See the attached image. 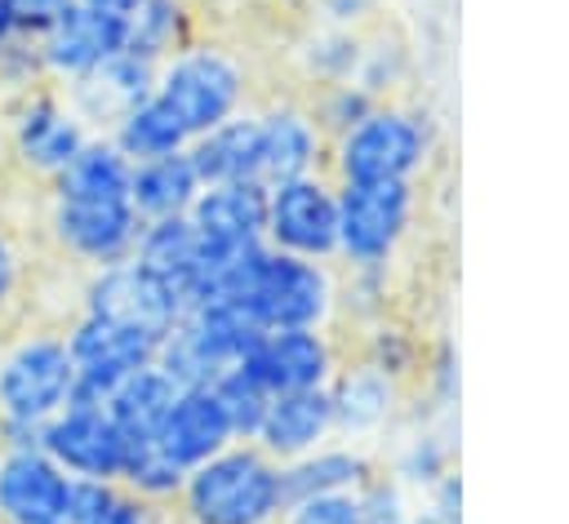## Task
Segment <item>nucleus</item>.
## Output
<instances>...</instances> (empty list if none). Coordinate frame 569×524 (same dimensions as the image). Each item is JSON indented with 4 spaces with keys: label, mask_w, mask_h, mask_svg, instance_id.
<instances>
[{
    "label": "nucleus",
    "mask_w": 569,
    "mask_h": 524,
    "mask_svg": "<svg viewBox=\"0 0 569 524\" xmlns=\"http://www.w3.org/2000/svg\"><path fill=\"white\" fill-rule=\"evenodd\" d=\"M436 120L422 107L382 98L347 133L329 138L333 182H418L436 155Z\"/></svg>",
    "instance_id": "nucleus-1"
},
{
    "label": "nucleus",
    "mask_w": 569,
    "mask_h": 524,
    "mask_svg": "<svg viewBox=\"0 0 569 524\" xmlns=\"http://www.w3.org/2000/svg\"><path fill=\"white\" fill-rule=\"evenodd\" d=\"M178 511L187 524H276L284 511L280 462L258 444H227L187 471Z\"/></svg>",
    "instance_id": "nucleus-2"
},
{
    "label": "nucleus",
    "mask_w": 569,
    "mask_h": 524,
    "mask_svg": "<svg viewBox=\"0 0 569 524\" xmlns=\"http://www.w3.org/2000/svg\"><path fill=\"white\" fill-rule=\"evenodd\" d=\"M76 395L62 333H22L0 351V449L40 444V426Z\"/></svg>",
    "instance_id": "nucleus-3"
},
{
    "label": "nucleus",
    "mask_w": 569,
    "mask_h": 524,
    "mask_svg": "<svg viewBox=\"0 0 569 524\" xmlns=\"http://www.w3.org/2000/svg\"><path fill=\"white\" fill-rule=\"evenodd\" d=\"M338 289L342 280L329 262L293 258V253L262 244L231 302H240L262 333L267 329H329V320L338 315Z\"/></svg>",
    "instance_id": "nucleus-4"
},
{
    "label": "nucleus",
    "mask_w": 569,
    "mask_h": 524,
    "mask_svg": "<svg viewBox=\"0 0 569 524\" xmlns=\"http://www.w3.org/2000/svg\"><path fill=\"white\" fill-rule=\"evenodd\" d=\"M156 98L178 115L187 138H200L249 107V71L231 49L191 40L156 67Z\"/></svg>",
    "instance_id": "nucleus-5"
},
{
    "label": "nucleus",
    "mask_w": 569,
    "mask_h": 524,
    "mask_svg": "<svg viewBox=\"0 0 569 524\" xmlns=\"http://www.w3.org/2000/svg\"><path fill=\"white\" fill-rule=\"evenodd\" d=\"M418 222V182H338V258L347 271H387Z\"/></svg>",
    "instance_id": "nucleus-6"
},
{
    "label": "nucleus",
    "mask_w": 569,
    "mask_h": 524,
    "mask_svg": "<svg viewBox=\"0 0 569 524\" xmlns=\"http://www.w3.org/2000/svg\"><path fill=\"white\" fill-rule=\"evenodd\" d=\"M49 231L58 249L84 271H102L133 258L142 218L129 195H58L49 191Z\"/></svg>",
    "instance_id": "nucleus-7"
},
{
    "label": "nucleus",
    "mask_w": 569,
    "mask_h": 524,
    "mask_svg": "<svg viewBox=\"0 0 569 524\" xmlns=\"http://www.w3.org/2000/svg\"><path fill=\"white\" fill-rule=\"evenodd\" d=\"M262 244L293 258L333 262L338 258V182L329 173H307V178L267 187Z\"/></svg>",
    "instance_id": "nucleus-8"
},
{
    "label": "nucleus",
    "mask_w": 569,
    "mask_h": 524,
    "mask_svg": "<svg viewBox=\"0 0 569 524\" xmlns=\"http://www.w3.org/2000/svg\"><path fill=\"white\" fill-rule=\"evenodd\" d=\"M40 449L71 475V480H98L120 484L129 462V435L116 426V417L102 404L71 400L40 426Z\"/></svg>",
    "instance_id": "nucleus-9"
},
{
    "label": "nucleus",
    "mask_w": 569,
    "mask_h": 524,
    "mask_svg": "<svg viewBox=\"0 0 569 524\" xmlns=\"http://www.w3.org/2000/svg\"><path fill=\"white\" fill-rule=\"evenodd\" d=\"M80 311L98 315V320H111V324H124V329H138V333L160 342L182 320L187 306L164 280H156L151 271H142L129 258V262H116V266H102V271L84 275Z\"/></svg>",
    "instance_id": "nucleus-10"
},
{
    "label": "nucleus",
    "mask_w": 569,
    "mask_h": 524,
    "mask_svg": "<svg viewBox=\"0 0 569 524\" xmlns=\"http://www.w3.org/2000/svg\"><path fill=\"white\" fill-rule=\"evenodd\" d=\"M62 337H67V355L76 369L71 400H89V404H102L111 386H120L129 373L156 364V351H160L156 337L111 324V320H98V315H84V311L67 324Z\"/></svg>",
    "instance_id": "nucleus-11"
},
{
    "label": "nucleus",
    "mask_w": 569,
    "mask_h": 524,
    "mask_svg": "<svg viewBox=\"0 0 569 524\" xmlns=\"http://www.w3.org/2000/svg\"><path fill=\"white\" fill-rule=\"evenodd\" d=\"M338 364H342V346L333 342L329 329H267L240 360V369L267 395L320 391L333 382Z\"/></svg>",
    "instance_id": "nucleus-12"
},
{
    "label": "nucleus",
    "mask_w": 569,
    "mask_h": 524,
    "mask_svg": "<svg viewBox=\"0 0 569 524\" xmlns=\"http://www.w3.org/2000/svg\"><path fill=\"white\" fill-rule=\"evenodd\" d=\"M31 49H36L44 80L76 84L124 49V18H111L102 9L67 0L62 13L40 36H31Z\"/></svg>",
    "instance_id": "nucleus-13"
},
{
    "label": "nucleus",
    "mask_w": 569,
    "mask_h": 524,
    "mask_svg": "<svg viewBox=\"0 0 569 524\" xmlns=\"http://www.w3.org/2000/svg\"><path fill=\"white\" fill-rule=\"evenodd\" d=\"M253 120H258V182L262 187L325 173L329 138L320 133L307 102L276 98V102L253 107Z\"/></svg>",
    "instance_id": "nucleus-14"
},
{
    "label": "nucleus",
    "mask_w": 569,
    "mask_h": 524,
    "mask_svg": "<svg viewBox=\"0 0 569 524\" xmlns=\"http://www.w3.org/2000/svg\"><path fill=\"white\" fill-rule=\"evenodd\" d=\"M71 475L40 449H0V524H67Z\"/></svg>",
    "instance_id": "nucleus-15"
},
{
    "label": "nucleus",
    "mask_w": 569,
    "mask_h": 524,
    "mask_svg": "<svg viewBox=\"0 0 569 524\" xmlns=\"http://www.w3.org/2000/svg\"><path fill=\"white\" fill-rule=\"evenodd\" d=\"M329 404H333V431L351 444H369V440H382L400 422L405 386L356 355L338 364L329 382Z\"/></svg>",
    "instance_id": "nucleus-16"
},
{
    "label": "nucleus",
    "mask_w": 569,
    "mask_h": 524,
    "mask_svg": "<svg viewBox=\"0 0 569 524\" xmlns=\"http://www.w3.org/2000/svg\"><path fill=\"white\" fill-rule=\"evenodd\" d=\"M89 124L71 111L67 98H58L53 89H36L27 93L22 111L13 115V151L18 160L40 173V178H53L71 164V155L89 142Z\"/></svg>",
    "instance_id": "nucleus-17"
},
{
    "label": "nucleus",
    "mask_w": 569,
    "mask_h": 524,
    "mask_svg": "<svg viewBox=\"0 0 569 524\" xmlns=\"http://www.w3.org/2000/svg\"><path fill=\"white\" fill-rule=\"evenodd\" d=\"M156 449L178 462L182 471L209 462L213 453H222L227 444H240L227 413H222V400L213 395V386H182L160 422V431L151 435Z\"/></svg>",
    "instance_id": "nucleus-18"
},
{
    "label": "nucleus",
    "mask_w": 569,
    "mask_h": 524,
    "mask_svg": "<svg viewBox=\"0 0 569 524\" xmlns=\"http://www.w3.org/2000/svg\"><path fill=\"white\" fill-rule=\"evenodd\" d=\"M191 226L213 249H249L262 244L267 226V187L262 182H213L200 187L191 204Z\"/></svg>",
    "instance_id": "nucleus-19"
},
{
    "label": "nucleus",
    "mask_w": 569,
    "mask_h": 524,
    "mask_svg": "<svg viewBox=\"0 0 569 524\" xmlns=\"http://www.w3.org/2000/svg\"><path fill=\"white\" fill-rule=\"evenodd\" d=\"M333 431V404H329V386L320 391H289V395H271L267 417L253 435V444L276 457V462H293L320 444H329Z\"/></svg>",
    "instance_id": "nucleus-20"
},
{
    "label": "nucleus",
    "mask_w": 569,
    "mask_h": 524,
    "mask_svg": "<svg viewBox=\"0 0 569 524\" xmlns=\"http://www.w3.org/2000/svg\"><path fill=\"white\" fill-rule=\"evenodd\" d=\"M204 258H209V244H204V235L191 226L187 213H182V218L142 222L138 244H133V262H138L142 271H151L156 280H164V284L182 298V306H191V298H196Z\"/></svg>",
    "instance_id": "nucleus-21"
},
{
    "label": "nucleus",
    "mask_w": 569,
    "mask_h": 524,
    "mask_svg": "<svg viewBox=\"0 0 569 524\" xmlns=\"http://www.w3.org/2000/svg\"><path fill=\"white\" fill-rule=\"evenodd\" d=\"M378 457L365 444L351 440H329L293 462H280V488H284V506L302 502V497H329V493H356L369 475H373Z\"/></svg>",
    "instance_id": "nucleus-22"
},
{
    "label": "nucleus",
    "mask_w": 569,
    "mask_h": 524,
    "mask_svg": "<svg viewBox=\"0 0 569 524\" xmlns=\"http://www.w3.org/2000/svg\"><path fill=\"white\" fill-rule=\"evenodd\" d=\"M187 155L200 173L204 187L213 182H258V120L253 107H244L240 115L213 124L209 133L187 142Z\"/></svg>",
    "instance_id": "nucleus-23"
},
{
    "label": "nucleus",
    "mask_w": 569,
    "mask_h": 524,
    "mask_svg": "<svg viewBox=\"0 0 569 524\" xmlns=\"http://www.w3.org/2000/svg\"><path fill=\"white\" fill-rule=\"evenodd\" d=\"M200 187H204V182H200V173H196V164H191L187 151L156 155V160H138V164L129 169V204L138 209L142 222L191 213Z\"/></svg>",
    "instance_id": "nucleus-24"
},
{
    "label": "nucleus",
    "mask_w": 569,
    "mask_h": 524,
    "mask_svg": "<svg viewBox=\"0 0 569 524\" xmlns=\"http://www.w3.org/2000/svg\"><path fill=\"white\" fill-rule=\"evenodd\" d=\"M178 391L182 386L160 364H147V369L129 373L120 386H111L107 400H102V409L116 417V426L133 444V440H151L160 431V422H164V413H169V404H173Z\"/></svg>",
    "instance_id": "nucleus-25"
},
{
    "label": "nucleus",
    "mask_w": 569,
    "mask_h": 524,
    "mask_svg": "<svg viewBox=\"0 0 569 524\" xmlns=\"http://www.w3.org/2000/svg\"><path fill=\"white\" fill-rule=\"evenodd\" d=\"M107 138L120 147V155H124L129 164H138V160H156V155H173V151H187V142H191L187 129L178 124V115H173L156 93H147L142 102L124 107V111L111 120Z\"/></svg>",
    "instance_id": "nucleus-26"
},
{
    "label": "nucleus",
    "mask_w": 569,
    "mask_h": 524,
    "mask_svg": "<svg viewBox=\"0 0 569 524\" xmlns=\"http://www.w3.org/2000/svg\"><path fill=\"white\" fill-rule=\"evenodd\" d=\"M129 160L107 133H89V142L71 155L62 173L49 178V191L58 195H129Z\"/></svg>",
    "instance_id": "nucleus-27"
},
{
    "label": "nucleus",
    "mask_w": 569,
    "mask_h": 524,
    "mask_svg": "<svg viewBox=\"0 0 569 524\" xmlns=\"http://www.w3.org/2000/svg\"><path fill=\"white\" fill-rule=\"evenodd\" d=\"M191 40H196V27L182 0H147L138 13L124 18V49L156 67L178 49H187Z\"/></svg>",
    "instance_id": "nucleus-28"
},
{
    "label": "nucleus",
    "mask_w": 569,
    "mask_h": 524,
    "mask_svg": "<svg viewBox=\"0 0 569 524\" xmlns=\"http://www.w3.org/2000/svg\"><path fill=\"white\" fill-rule=\"evenodd\" d=\"M182 480H187V471L178 462H169L156 449V440H133L129 444V462H124V475H120L124 493H133L151 506H169V502H178Z\"/></svg>",
    "instance_id": "nucleus-29"
},
{
    "label": "nucleus",
    "mask_w": 569,
    "mask_h": 524,
    "mask_svg": "<svg viewBox=\"0 0 569 524\" xmlns=\"http://www.w3.org/2000/svg\"><path fill=\"white\" fill-rule=\"evenodd\" d=\"M413 497L422 493V488H431L440 475H449V471H458L453 466V444H449V435L445 431H436V426H422L418 435H409L405 444H400V453H396V462L387 466Z\"/></svg>",
    "instance_id": "nucleus-30"
},
{
    "label": "nucleus",
    "mask_w": 569,
    "mask_h": 524,
    "mask_svg": "<svg viewBox=\"0 0 569 524\" xmlns=\"http://www.w3.org/2000/svg\"><path fill=\"white\" fill-rule=\"evenodd\" d=\"M422 355H427V351L418 346V337L405 333L400 324H387V320H378V324L365 333V346H360V360H369L373 369H382V373L396 377L400 386L422 373Z\"/></svg>",
    "instance_id": "nucleus-31"
},
{
    "label": "nucleus",
    "mask_w": 569,
    "mask_h": 524,
    "mask_svg": "<svg viewBox=\"0 0 569 524\" xmlns=\"http://www.w3.org/2000/svg\"><path fill=\"white\" fill-rule=\"evenodd\" d=\"M213 395L222 400V413H227L236 440H240V444H253V435H258V426H262V417H267L271 395H267L240 364L227 369V373L213 382Z\"/></svg>",
    "instance_id": "nucleus-32"
},
{
    "label": "nucleus",
    "mask_w": 569,
    "mask_h": 524,
    "mask_svg": "<svg viewBox=\"0 0 569 524\" xmlns=\"http://www.w3.org/2000/svg\"><path fill=\"white\" fill-rule=\"evenodd\" d=\"M373 102H382V98H373V93H369L365 84H356V80H342V84H320L307 107H311L320 133H325V138H338V133H347Z\"/></svg>",
    "instance_id": "nucleus-33"
},
{
    "label": "nucleus",
    "mask_w": 569,
    "mask_h": 524,
    "mask_svg": "<svg viewBox=\"0 0 569 524\" xmlns=\"http://www.w3.org/2000/svg\"><path fill=\"white\" fill-rule=\"evenodd\" d=\"M276 524H365L356 493H329V497H302L280 511Z\"/></svg>",
    "instance_id": "nucleus-34"
},
{
    "label": "nucleus",
    "mask_w": 569,
    "mask_h": 524,
    "mask_svg": "<svg viewBox=\"0 0 569 524\" xmlns=\"http://www.w3.org/2000/svg\"><path fill=\"white\" fill-rule=\"evenodd\" d=\"M413 502H418L413 515H418L422 524H458V520H462V480H458V471L440 475V480H436L431 488H422Z\"/></svg>",
    "instance_id": "nucleus-35"
},
{
    "label": "nucleus",
    "mask_w": 569,
    "mask_h": 524,
    "mask_svg": "<svg viewBox=\"0 0 569 524\" xmlns=\"http://www.w3.org/2000/svg\"><path fill=\"white\" fill-rule=\"evenodd\" d=\"M156 511H160V506H151V502H142V497L116 488V493H111L89 520H80V524H156Z\"/></svg>",
    "instance_id": "nucleus-36"
},
{
    "label": "nucleus",
    "mask_w": 569,
    "mask_h": 524,
    "mask_svg": "<svg viewBox=\"0 0 569 524\" xmlns=\"http://www.w3.org/2000/svg\"><path fill=\"white\" fill-rule=\"evenodd\" d=\"M18 280H22V266H18V253H13V244H9V235L0 231V306H9V302H13V293H18Z\"/></svg>",
    "instance_id": "nucleus-37"
},
{
    "label": "nucleus",
    "mask_w": 569,
    "mask_h": 524,
    "mask_svg": "<svg viewBox=\"0 0 569 524\" xmlns=\"http://www.w3.org/2000/svg\"><path fill=\"white\" fill-rule=\"evenodd\" d=\"M22 40V31H18V18H13V4L9 0H0V58L13 49Z\"/></svg>",
    "instance_id": "nucleus-38"
},
{
    "label": "nucleus",
    "mask_w": 569,
    "mask_h": 524,
    "mask_svg": "<svg viewBox=\"0 0 569 524\" xmlns=\"http://www.w3.org/2000/svg\"><path fill=\"white\" fill-rule=\"evenodd\" d=\"M80 4H89V9H102V13H111V18H129V13H138L147 0H80Z\"/></svg>",
    "instance_id": "nucleus-39"
},
{
    "label": "nucleus",
    "mask_w": 569,
    "mask_h": 524,
    "mask_svg": "<svg viewBox=\"0 0 569 524\" xmlns=\"http://www.w3.org/2000/svg\"><path fill=\"white\" fill-rule=\"evenodd\" d=\"M400 524H422V520H418V515H409V520H400Z\"/></svg>",
    "instance_id": "nucleus-40"
}]
</instances>
